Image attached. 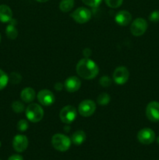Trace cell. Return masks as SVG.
<instances>
[{"label":"cell","instance_id":"26","mask_svg":"<svg viewBox=\"0 0 159 160\" xmlns=\"http://www.w3.org/2000/svg\"><path fill=\"white\" fill-rule=\"evenodd\" d=\"M21 75L18 73H12L10 74V77L9 78V80H10L12 84H19L21 81Z\"/></svg>","mask_w":159,"mask_h":160},{"label":"cell","instance_id":"33","mask_svg":"<svg viewBox=\"0 0 159 160\" xmlns=\"http://www.w3.org/2000/svg\"><path fill=\"white\" fill-rule=\"evenodd\" d=\"M157 144H158V145H159V136H158V137H157Z\"/></svg>","mask_w":159,"mask_h":160},{"label":"cell","instance_id":"15","mask_svg":"<svg viewBox=\"0 0 159 160\" xmlns=\"http://www.w3.org/2000/svg\"><path fill=\"white\" fill-rule=\"evenodd\" d=\"M12 19V12L7 5H0V21L2 23L10 22Z\"/></svg>","mask_w":159,"mask_h":160},{"label":"cell","instance_id":"31","mask_svg":"<svg viewBox=\"0 0 159 160\" xmlns=\"http://www.w3.org/2000/svg\"><path fill=\"white\" fill-rule=\"evenodd\" d=\"M90 52H90V50L89 49V48H85V49H84V56H86V58H87L89 56H90Z\"/></svg>","mask_w":159,"mask_h":160},{"label":"cell","instance_id":"20","mask_svg":"<svg viewBox=\"0 0 159 160\" xmlns=\"http://www.w3.org/2000/svg\"><path fill=\"white\" fill-rule=\"evenodd\" d=\"M97 101H98V103L100 106H106L110 102V96H109L108 94L103 92V93L100 94L98 95Z\"/></svg>","mask_w":159,"mask_h":160},{"label":"cell","instance_id":"2","mask_svg":"<svg viewBox=\"0 0 159 160\" xmlns=\"http://www.w3.org/2000/svg\"><path fill=\"white\" fill-rule=\"evenodd\" d=\"M26 117L32 123L41 121L44 117V110L41 106L36 103H31L26 109Z\"/></svg>","mask_w":159,"mask_h":160},{"label":"cell","instance_id":"23","mask_svg":"<svg viewBox=\"0 0 159 160\" xmlns=\"http://www.w3.org/2000/svg\"><path fill=\"white\" fill-rule=\"evenodd\" d=\"M104 2L108 7L115 9L119 7L123 4V0H104Z\"/></svg>","mask_w":159,"mask_h":160},{"label":"cell","instance_id":"6","mask_svg":"<svg viewBox=\"0 0 159 160\" xmlns=\"http://www.w3.org/2000/svg\"><path fill=\"white\" fill-rule=\"evenodd\" d=\"M71 17L76 23H85L91 18V12L90 9L85 7L77 8L71 13Z\"/></svg>","mask_w":159,"mask_h":160},{"label":"cell","instance_id":"27","mask_svg":"<svg viewBox=\"0 0 159 160\" xmlns=\"http://www.w3.org/2000/svg\"><path fill=\"white\" fill-rule=\"evenodd\" d=\"M82 1L87 6H90V7L95 8L99 6L101 0H82Z\"/></svg>","mask_w":159,"mask_h":160},{"label":"cell","instance_id":"21","mask_svg":"<svg viewBox=\"0 0 159 160\" xmlns=\"http://www.w3.org/2000/svg\"><path fill=\"white\" fill-rule=\"evenodd\" d=\"M9 82V77L3 70L0 69V90L6 88Z\"/></svg>","mask_w":159,"mask_h":160},{"label":"cell","instance_id":"16","mask_svg":"<svg viewBox=\"0 0 159 160\" xmlns=\"http://www.w3.org/2000/svg\"><path fill=\"white\" fill-rule=\"evenodd\" d=\"M35 96V91L31 88H26L23 90H22L21 94H20L21 99L26 103H30L34 101Z\"/></svg>","mask_w":159,"mask_h":160},{"label":"cell","instance_id":"19","mask_svg":"<svg viewBox=\"0 0 159 160\" xmlns=\"http://www.w3.org/2000/svg\"><path fill=\"white\" fill-rule=\"evenodd\" d=\"M74 6V0H62L59 3V9L64 12L71 10Z\"/></svg>","mask_w":159,"mask_h":160},{"label":"cell","instance_id":"9","mask_svg":"<svg viewBox=\"0 0 159 160\" xmlns=\"http://www.w3.org/2000/svg\"><path fill=\"white\" fill-rule=\"evenodd\" d=\"M146 116L150 121H159V102L153 101L148 103L146 108Z\"/></svg>","mask_w":159,"mask_h":160},{"label":"cell","instance_id":"34","mask_svg":"<svg viewBox=\"0 0 159 160\" xmlns=\"http://www.w3.org/2000/svg\"><path fill=\"white\" fill-rule=\"evenodd\" d=\"M2 41V37H1V34H0V42H1Z\"/></svg>","mask_w":159,"mask_h":160},{"label":"cell","instance_id":"18","mask_svg":"<svg viewBox=\"0 0 159 160\" xmlns=\"http://www.w3.org/2000/svg\"><path fill=\"white\" fill-rule=\"evenodd\" d=\"M14 20H11L10 23L6 27V36L8 37V38L9 39H16L18 36V31H17V28L15 27V23H13Z\"/></svg>","mask_w":159,"mask_h":160},{"label":"cell","instance_id":"36","mask_svg":"<svg viewBox=\"0 0 159 160\" xmlns=\"http://www.w3.org/2000/svg\"><path fill=\"white\" fill-rule=\"evenodd\" d=\"M0 160H2V159H0Z\"/></svg>","mask_w":159,"mask_h":160},{"label":"cell","instance_id":"1","mask_svg":"<svg viewBox=\"0 0 159 160\" xmlns=\"http://www.w3.org/2000/svg\"><path fill=\"white\" fill-rule=\"evenodd\" d=\"M76 73L80 78L85 80H90L96 78L99 72L98 65L92 59L84 58L76 65Z\"/></svg>","mask_w":159,"mask_h":160},{"label":"cell","instance_id":"8","mask_svg":"<svg viewBox=\"0 0 159 160\" xmlns=\"http://www.w3.org/2000/svg\"><path fill=\"white\" fill-rule=\"evenodd\" d=\"M137 139L143 145H151L155 140V133L151 128H143L137 134Z\"/></svg>","mask_w":159,"mask_h":160},{"label":"cell","instance_id":"28","mask_svg":"<svg viewBox=\"0 0 159 160\" xmlns=\"http://www.w3.org/2000/svg\"><path fill=\"white\" fill-rule=\"evenodd\" d=\"M149 20L153 23H157L159 21V10H154L150 14Z\"/></svg>","mask_w":159,"mask_h":160},{"label":"cell","instance_id":"25","mask_svg":"<svg viewBox=\"0 0 159 160\" xmlns=\"http://www.w3.org/2000/svg\"><path fill=\"white\" fill-rule=\"evenodd\" d=\"M99 84H101V86H102V87L108 88L111 85V84H112V81H111V78H108V76H103L100 78Z\"/></svg>","mask_w":159,"mask_h":160},{"label":"cell","instance_id":"10","mask_svg":"<svg viewBox=\"0 0 159 160\" xmlns=\"http://www.w3.org/2000/svg\"><path fill=\"white\" fill-rule=\"evenodd\" d=\"M129 78V72L125 67H118L113 73V80L116 84H124Z\"/></svg>","mask_w":159,"mask_h":160},{"label":"cell","instance_id":"3","mask_svg":"<svg viewBox=\"0 0 159 160\" xmlns=\"http://www.w3.org/2000/svg\"><path fill=\"white\" fill-rule=\"evenodd\" d=\"M71 139L62 134H56L51 138V144L55 149L59 152H65L70 148Z\"/></svg>","mask_w":159,"mask_h":160},{"label":"cell","instance_id":"11","mask_svg":"<svg viewBox=\"0 0 159 160\" xmlns=\"http://www.w3.org/2000/svg\"><path fill=\"white\" fill-rule=\"evenodd\" d=\"M37 100L39 102L45 106H49L54 103L55 102V95L51 91L47 90V89H44V90H41L40 92L37 93Z\"/></svg>","mask_w":159,"mask_h":160},{"label":"cell","instance_id":"14","mask_svg":"<svg viewBox=\"0 0 159 160\" xmlns=\"http://www.w3.org/2000/svg\"><path fill=\"white\" fill-rule=\"evenodd\" d=\"M115 20L120 26H127L132 20V15L126 10H121L116 13Z\"/></svg>","mask_w":159,"mask_h":160},{"label":"cell","instance_id":"32","mask_svg":"<svg viewBox=\"0 0 159 160\" xmlns=\"http://www.w3.org/2000/svg\"><path fill=\"white\" fill-rule=\"evenodd\" d=\"M36 1L38 2H46L48 0H36Z\"/></svg>","mask_w":159,"mask_h":160},{"label":"cell","instance_id":"7","mask_svg":"<svg viewBox=\"0 0 159 160\" xmlns=\"http://www.w3.org/2000/svg\"><path fill=\"white\" fill-rule=\"evenodd\" d=\"M96 110V104L94 101L86 99L81 102L78 107V112L82 117H88L93 115Z\"/></svg>","mask_w":159,"mask_h":160},{"label":"cell","instance_id":"29","mask_svg":"<svg viewBox=\"0 0 159 160\" xmlns=\"http://www.w3.org/2000/svg\"><path fill=\"white\" fill-rule=\"evenodd\" d=\"M8 160H23V157H22L20 155H12V156H11L8 159Z\"/></svg>","mask_w":159,"mask_h":160},{"label":"cell","instance_id":"17","mask_svg":"<svg viewBox=\"0 0 159 160\" xmlns=\"http://www.w3.org/2000/svg\"><path fill=\"white\" fill-rule=\"evenodd\" d=\"M85 140L86 134L84 133V131H80V130L75 131L71 138V142L76 145H82V144L85 142Z\"/></svg>","mask_w":159,"mask_h":160},{"label":"cell","instance_id":"5","mask_svg":"<svg viewBox=\"0 0 159 160\" xmlns=\"http://www.w3.org/2000/svg\"><path fill=\"white\" fill-rule=\"evenodd\" d=\"M147 29V22L146 20L141 17L137 18L132 21L130 26V31L132 35L136 37H140L146 32Z\"/></svg>","mask_w":159,"mask_h":160},{"label":"cell","instance_id":"13","mask_svg":"<svg viewBox=\"0 0 159 160\" xmlns=\"http://www.w3.org/2000/svg\"><path fill=\"white\" fill-rule=\"evenodd\" d=\"M81 86V81L77 77H70V78H67L64 84V87H65V90L67 92L73 93V92H76L80 89Z\"/></svg>","mask_w":159,"mask_h":160},{"label":"cell","instance_id":"30","mask_svg":"<svg viewBox=\"0 0 159 160\" xmlns=\"http://www.w3.org/2000/svg\"><path fill=\"white\" fill-rule=\"evenodd\" d=\"M63 87H64V85L62 84V83L58 82V83H56L55 84L54 88H55V89L56 91H61L62 88H63Z\"/></svg>","mask_w":159,"mask_h":160},{"label":"cell","instance_id":"24","mask_svg":"<svg viewBox=\"0 0 159 160\" xmlns=\"http://www.w3.org/2000/svg\"><path fill=\"white\" fill-rule=\"evenodd\" d=\"M28 122L25 120H20V121L17 123V128L18 129V131H21V132H23V131H26V130L28 129Z\"/></svg>","mask_w":159,"mask_h":160},{"label":"cell","instance_id":"35","mask_svg":"<svg viewBox=\"0 0 159 160\" xmlns=\"http://www.w3.org/2000/svg\"><path fill=\"white\" fill-rule=\"evenodd\" d=\"M0 147H1V142H0Z\"/></svg>","mask_w":159,"mask_h":160},{"label":"cell","instance_id":"4","mask_svg":"<svg viewBox=\"0 0 159 160\" xmlns=\"http://www.w3.org/2000/svg\"><path fill=\"white\" fill-rule=\"evenodd\" d=\"M77 116L76 108L73 106H66L61 109L59 112V118L62 123L70 124L75 120Z\"/></svg>","mask_w":159,"mask_h":160},{"label":"cell","instance_id":"12","mask_svg":"<svg viewBox=\"0 0 159 160\" xmlns=\"http://www.w3.org/2000/svg\"><path fill=\"white\" fill-rule=\"evenodd\" d=\"M28 139L25 135L17 134L12 140V147L17 152H23L27 148Z\"/></svg>","mask_w":159,"mask_h":160},{"label":"cell","instance_id":"22","mask_svg":"<svg viewBox=\"0 0 159 160\" xmlns=\"http://www.w3.org/2000/svg\"><path fill=\"white\" fill-rule=\"evenodd\" d=\"M12 109L16 113H21L24 111V105L20 101H15L12 104Z\"/></svg>","mask_w":159,"mask_h":160}]
</instances>
